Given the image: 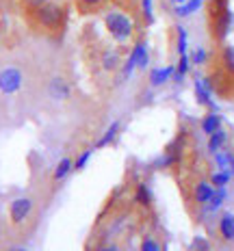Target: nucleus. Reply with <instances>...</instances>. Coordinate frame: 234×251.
I'll list each match as a JSON object with an SVG mask.
<instances>
[{
  "label": "nucleus",
  "instance_id": "obj_1",
  "mask_svg": "<svg viewBox=\"0 0 234 251\" xmlns=\"http://www.w3.org/2000/svg\"><path fill=\"white\" fill-rule=\"evenodd\" d=\"M104 26H106L108 35H111L113 39H117L119 44L128 41L130 37H132V33H134L132 20H130L124 11H117V9L104 13Z\"/></svg>",
  "mask_w": 234,
  "mask_h": 251
},
{
  "label": "nucleus",
  "instance_id": "obj_2",
  "mask_svg": "<svg viewBox=\"0 0 234 251\" xmlns=\"http://www.w3.org/2000/svg\"><path fill=\"white\" fill-rule=\"evenodd\" d=\"M65 9L61 7V4H56V2H44L41 7L37 9H33V18H35V22H37L41 28H46V30H59V28H63V24H65Z\"/></svg>",
  "mask_w": 234,
  "mask_h": 251
},
{
  "label": "nucleus",
  "instance_id": "obj_3",
  "mask_svg": "<svg viewBox=\"0 0 234 251\" xmlns=\"http://www.w3.org/2000/svg\"><path fill=\"white\" fill-rule=\"evenodd\" d=\"M148 63H150L148 44H145V41H137V44H134V48H132V52H130L126 65H124V76L128 78L134 72V67H139V70H145V67H148Z\"/></svg>",
  "mask_w": 234,
  "mask_h": 251
},
{
  "label": "nucleus",
  "instance_id": "obj_4",
  "mask_svg": "<svg viewBox=\"0 0 234 251\" xmlns=\"http://www.w3.org/2000/svg\"><path fill=\"white\" fill-rule=\"evenodd\" d=\"M210 26H212V35H215V39L223 41L228 35H230V30H232V26H234V13H232V9L228 7L226 11H221V13H217L215 18H210Z\"/></svg>",
  "mask_w": 234,
  "mask_h": 251
},
{
  "label": "nucleus",
  "instance_id": "obj_5",
  "mask_svg": "<svg viewBox=\"0 0 234 251\" xmlns=\"http://www.w3.org/2000/svg\"><path fill=\"white\" fill-rule=\"evenodd\" d=\"M22 72L18 70V67H4L2 72H0V91L7 93V96H11V93L20 91L22 89Z\"/></svg>",
  "mask_w": 234,
  "mask_h": 251
},
{
  "label": "nucleus",
  "instance_id": "obj_6",
  "mask_svg": "<svg viewBox=\"0 0 234 251\" xmlns=\"http://www.w3.org/2000/svg\"><path fill=\"white\" fill-rule=\"evenodd\" d=\"M33 210V201L28 200V197H20V200H13L11 206H9V214H11V221L15 226H20V223L26 221V217L30 214Z\"/></svg>",
  "mask_w": 234,
  "mask_h": 251
},
{
  "label": "nucleus",
  "instance_id": "obj_7",
  "mask_svg": "<svg viewBox=\"0 0 234 251\" xmlns=\"http://www.w3.org/2000/svg\"><path fill=\"white\" fill-rule=\"evenodd\" d=\"M48 96L52 98V100H56V102H63L67 100V98L72 96V87H70V82L65 80V78H52V80L48 82Z\"/></svg>",
  "mask_w": 234,
  "mask_h": 251
},
{
  "label": "nucleus",
  "instance_id": "obj_8",
  "mask_svg": "<svg viewBox=\"0 0 234 251\" xmlns=\"http://www.w3.org/2000/svg\"><path fill=\"white\" fill-rule=\"evenodd\" d=\"M174 74H176V70L171 65H167V67H154V70L150 72V85H152V87L165 85V82H169V78Z\"/></svg>",
  "mask_w": 234,
  "mask_h": 251
},
{
  "label": "nucleus",
  "instance_id": "obj_9",
  "mask_svg": "<svg viewBox=\"0 0 234 251\" xmlns=\"http://www.w3.org/2000/svg\"><path fill=\"white\" fill-rule=\"evenodd\" d=\"M210 80H202V78H195V96L200 104H206V106L212 108V100H210Z\"/></svg>",
  "mask_w": 234,
  "mask_h": 251
},
{
  "label": "nucleus",
  "instance_id": "obj_10",
  "mask_svg": "<svg viewBox=\"0 0 234 251\" xmlns=\"http://www.w3.org/2000/svg\"><path fill=\"white\" fill-rule=\"evenodd\" d=\"M100 63H102V67L106 72L119 70V63H122V59H119V52L117 50H104L102 56H100Z\"/></svg>",
  "mask_w": 234,
  "mask_h": 251
},
{
  "label": "nucleus",
  "instance_id": "obj_11",
  "mask_svg": "<svg viewBox=\"0 0 234 251\" xmlns=\"http://www.w3.org/2000/svg\"><path fill=\"white\" fill-rule=\"evenodd\" d=\"M202 4H204V0H186V2H182V4H176V15H178V18H189V15L200 11Z\"/></svg>",
  "mask_w": 234,
  "mask_h": 251
},
{
  "label": "nucleus",
  "instance_id": "obj_12",
  "mask_svg": "<svg viewBox=\"0 0 234 251\" xmlns=\"http://www.w3.org/2000/svg\"><path fill=\"white\" fill-rule=\"evenodd\" d=\"M219 232L226 240H234V214L226 212L219 221Z\"/></svg>",
  "mask_w": 234,
  "mask_h": 251
},
{
  "label": "nucleus",
  "instance_id": "obj_13",
  "mask_svg": "<svg viewBox=\"0 0 234 251\" xmlns=\"http://www.w3.org/2000/svg\"><path fill=\"white\" fill-rule=\"evenodd\" d=\"M212 195H215V186L208 184V182H200V184L195 186V201L197 203H208Z\"/></svg>",
  "mask_w": 234,
  "mask_h": 251
},
{
  "label": "nucleus",
  "instance_id": "obj_14",
  "mask_svg": "<svg viewBox=\"0 0 234 251\" xmlns=\"http://www.w3.org/2000/svg\"><path fill=\"white\" fill-rule=\"evenodd\" d=\"M221 128V115H217V113H208L204 119H202V130L210 137L215 130H219Z\"/></svg>",
  "mask_w": 234,
  "mask_h": 251
},
{
  "label": "nucleus",
  "instance_id": "obj_15",
  "mask_svg": "<svg viewBox=\"0 0 234 251\" xmlns=\"http://www.w3.org/2000/svg\"><path fill=\"white\" fill-rule=\"evenodd\" d=\"M221 65L223 72L234 76V46H223L221 48Z\"/></svg>",
  "mask_w": 234,
  "mask_h": 251
},
{
  "label": "nucleus",
  "instance_id": "obj_16",
  "mask_svg": "<svg viewBox=\"0 0 234 251\" xmlns=\"http://www.w3.org/2000/svg\"><path fill=\"white\" fill-rule=\"evenodd\" d=\"M108 0H76V9L80 13H93L100 7H104Z\"/></svg>",
  "mask_w": 234,
  "mask_h": 251
},
{
  "label": "nucleus",
  "instance_id": "obj_17",
  "mask_svg": "<svg viewBox=\"0 0 234 251\" xmlns=\"http://www.w3.org/2000/svg\"><path fill=\"white\" fill-rule=\"evenodd\" d=\"M117 132H119V122H113L111 126H108V130L104 132V137L96 143V148H106V145H111L113 141H115L117 137Z\"/></svg>",
  "mask_w": 234,
  "mask_h": 251
},
{
  "label": "nucleus",
  "instance_id": "obj_18",
  "mask_svg": "<svg viewBox=\"0 0 234 251\" xmlns=\"http://www.w3.org/2000/svg\"><path fill=\"white\" fill-rule=\"evenodd\" d=\"M226 139H228V134L223 132L221 128H219V130H215V132L210 134V139H208V150H210V151H217L223 143H226Z\"/></svg>",
  "mask_w": 234,
  "mask_h": 251
},
{
  "label": "nucleus",
  "instance_id": "obj_19",
  "mask_svg": "<svg viewBox=\"0 0 234 251\" xmlns=\"http://www.w3.org/2000/svg\"><path fill=\"white\" fill-rule=\"evenodd\" d=\"M70 171H74V163L70 158H63L54 169V180H63V177L70 176Z\"/></svg>",
  "mask_w": 234,
  "mask_h": 251
},
{
  "label": "nucleus",
  "instance_id": "obj_20",
  "mask_svg": "<svg viewBox=\"0 0 234 251\" xmlns=\"http://www.w3.org/2000/svg\"><path fill=\"white\" fill-rule=\"evenodd\" d=\"M191 65H193V63H191V56H189V54H182L180 61H178V67H176V78H178V80H182V78L189 74Z\"/></svg>",
  "mask_w": 234,
  "mask_h": 251
},
{
  "label": "nucleus",
  "instance_id": "obj_21",
  "mask_svg": "<svg viewBox=\"0 0 234 251\" xmlns=\"http://www.w3.org/2000/svg\"><path fill=\"white\" fill-rule=\"evenodd\" d=\"M145 24H154V0H139Z\"/></svg>",
  "mask_w": 234,
  "mask_h": 251
},
{
  "label": "nucleus",
  "instance_id": "obj_22",
  "mask_svg": "<svg viewBox=\"0 0 234 251\" xmlns=\"http://www.w3.org/2000/svg\"><path fill=\"white\" fill-rule=\"evenodd\" d=\"M134 197H137V201L141 203V206H150L152 203V193H150V188L145 184H139L137 186V193H134Z\"/></svg>",
  "mask_w": 234,
  "mask_h": 251
},
{
  "label": "nucleus",
  "instance_id": "obj_23",
  "mask_svg": "<svg viewBox=\"0 0 234 251\" xmlns=\"http://www.w3.org/2000/svg\"><path fill=\"white\" fill-rule=\"evenodd\" d=\"M176 33H178V54H186V48H189V35H186V30L178 26L176 28Z\"/></svg>",
  "mask_w": 234,
  "mask_h": 251
},
{
  "label": "nucleus",
  "instance_id": "obj_24",
  "mask_svg": "<svg viewBox=\"0 0 234 251\" xmlns=\"http://www.w3.org/2000/svg\"><path fill=\"white\" fill-rule=\"evenodd\" d=\"M223 200H226V191H223V186H221V188H217L215 195H212L210 201H208V210H217V208L223 203Z\"/></svg>",
  "mask_w": 234,
  "mask_h": 251
},
{
  "label": "nucleus",
  "instance_id": "obj_25",
  "mask_svg": "<svg viewBox=\"0 0 234 251\" xmlns=\"http://www.w3.org/2000/svg\"><path fill=\"white\" fill-rule=\"evenodd\" d=\"M230 171H219V174H215L212 176V180H210V184L212 186H217V188H221V186H226L228 182H230Z\"/></svg>",
  "mask_w": 234,
  "mask_h": 251
},
{
  "label": "nucleus",
  "instance_id": "obj_26",
  "mask_svg": "<svg viewBox=\"0 0 234 251\" xmlns=\"http://www.w3.org/2000/svg\"><path fill=\"white\" fill-rule=\"evenodd\" d=\"M91 154H93V151H91V150L82 151V154H80V156H78V160H76V163H74V169H76V171H82V169H85V165H87V163H89Z\"/></svg>",
  "mask_w": 234,
  "mask_h": 251
},
{
  "label": "nucleus",
  "instance_id": "obj_27",
  "mask_svg": "<svg viewBox=\"0 0 234 251\" xmlns=\"http://www.w3.org/2000/svg\"><path fill=\"white\" fill-rule=\"evenodd\" d=\"M204 61H206V50L195 48V52L191 54V63H193V65H204Z\"/></svg>",
  "mask_w": 234,
  "mask_h": 251
},
{
  "label": "nucleus",
  "instance_id": "obj_28",
  "mask_svg": "<svg viewBox=\"0 0 234 251\" xmlns=\"http://www.w3.org/2000/svg\"><path fill=\"white\" fill-rule=\"evenodd\" d=\"M189 251H208V243H206V238H202V236L193 238V243H191V249H189Z\"/></svg>",
  "mask_w": 234,
  "mask_h": 251
},
{
  "label": "nucleus",
  "instance_id": "obj_29",
  "mask_svg": "<svg viewBox=\"0 0 234 251\" xmlns=\"http://www.w3.org/2000/svg\"><path fill=\"white\" fill-rule=\"evenodd\" d=\"M141 251H160V245L154 238H145L141 243Z\"/></svg>",
  "mask_w": 234,
  "mask_h": 251
},
{
  "label": "nucleus",
  "instance_id": "obj_30",
  "mask_svg": "<svg viewBox=\"0 0 234 251\" xmlns=\"http://www.w3.org/2000/svg\"><path fill=\"white\" fill-rule=\"evenodd\" d=\"M22 2H24L28 9H30V11H33V9L41 7V4H44V2H48V0H22Z\"/></svg>",
  "mask_w": 234,
  "mask_h": 251
},
{
  "label": "nucleus",
  "instance_id": "obj_31",
  "mask_svg": "<svg viewBox=\"0 0 234 251\" xmlns=\"http://www.w3.org/2000/svg\"><path fill=\"white\" fill-rule=\"evenodd\" d=\"M100 251H117L115 247H108V249H100Z\"/></svg>",
  "mask_w": 234,
  "mask_h": 251
},
{
  "label": "nucleus",
  "instance_id": "obj_32",
  "mask_svg": "<svg viewBox=\"0 0 234 251\" xmlns=\"http://www.w3.org/2000/svg\"><path fill=\"white\" fill-rule=\"evenodd\" d=\"M174 2H176V4H182V2H186V0H174Z\"/></svg>",
  "mask_w": 234,
  "mask_h": 251
},
{
  "label": "nucleus",
  "instance_id": "obj_33",
  "mask_svg": "<svg viewBox=\"0 0 234 251\" xmlns=\"http://www.w3.org/2000/svg\"><path fill=\"white\" fill-rule=\"evenodd\" d=\"M20 251H28V249H20Z\"/></svg>",
  "mask_w": 234,
  "mask_h": 251
}]
</instances>
